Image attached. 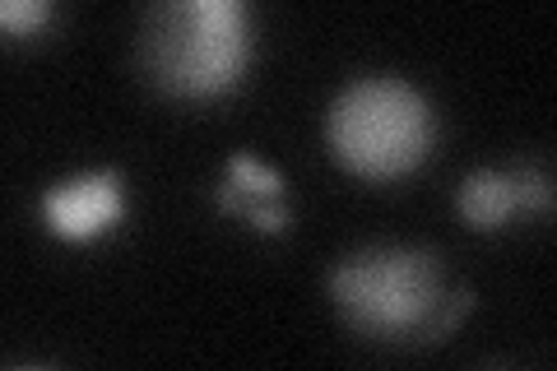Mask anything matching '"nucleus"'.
I'll use <instances>...</instances> for the list:
<instances>
[{
    "mask_svg": "<svg viewBox=\"0 0 557 371\" xmlns=\"http://www.w3.org/2000/svg\"><path fill=\"white\" fill-rule=\"evenodd\" d=\"M325 145L354 176L395 182L428 163L437 145V112L409 79L362 75L330 102Z\"/></svg>",
    "mask_w": 557,
    "mask_h": 371,
    "instance_id": "3",
    "label": "nucleus"
},
{
    "mask_svg": "<svg viewBox=\"0 0 557 371\" xmlns=\"http://www.w3.org/2000/svg\"><path fill=\"white\" fill-rule=\"evenodd\" d=\"M330 297L348 330L381 344L442 339L474 307L469 288H446L442 256L418 246H372L339 260L330 270Z\"/></svg>",
    "mask_w": 557,
    "mask_h": 371,
    "instance_id": "1",
    "label": "nucleus"
},
{
    "mask_svg": "<svg viewBox=\"0 0 557 371\" xmlns=\"http://www.w3.org/2000/svg\"><path fill=\"white\" fill-rule=\"evenodd\" d=\"M47 0H0V33L5 38H38V33L51 24Z\"/></svg>",
    "mask_w": 557,
    "mask_h": 371,
    "instance_id": "7",
    "label": "nucleus"
},
{
    "mask_svg": "<svg viewBox=\"0 0 557 371\" xmlns=\"http://www.w3.org/2000/svg\"><path fill=\"white\" fill-rule=\"evenodd\" d=\"M10 371H51V367H10Z\"/></svg>",
    "mask_w": 557,
    "mask_h": 371,
    "instance_id": "8",
    "label": "nucleus"
},
{
    "mask_svg": "<svg viewBox=\"0 0 557 371\" xmlns=\"http://www.w3.org/2000/svg\"><path fill=\"white\" fill-rule=\"evenodd\" d=\"M460 219L474 227V233H497V227H507V219L516 209H539V214H548L553 205V190H548V176L544 172H493V168H479L469 172L460 182Z\"/></svg>",
    "mask_w": 557,
    "mask_h": 371,
    "instance_id": "5",
    "label": "nucleus"
},
{
    "mask_svg": "<svg viewBox=\"0 0 557 371\" xmlns=\"http://www.w3.org/2000/svg\"><path fill=\"white\" fill-rule=\"evenodd\" d=\"M139 61H145V75L172 98H223L251 65V14L242 0L153 5L139 28Z\"/></svg>",
    "mask_w": 557,
    "mask_h": 371,
    "instance_id": "2",
    "label": "nucleus"
},
{
    "mask_svg": "<svg viewBox=\"0 0 557 371\" xmlns=\"http://www.w3.org/2000/svg\"><path fill=\"white\" fill-rule=\"evenodd\" d=\"M126 219V186L121 172H79L42 190V223L61 242H94Z\"/></svg>",
    "mask_w": 557,
    "mask_h": 371,
    "instance_id": "4",
    "label": "nucleus"
},
{
    "mask_svg": "<svg viewBox=\"0 0 557 371\" xmlns=\"http://www.w3.org/2000/svg\"><path fill=\"white\" fill-rule=\"evenodd\" d=\"M214 200H219L223 214L247 219L256 233H284L293 223V209L284 205V176L251 153L228 158V172H223Z\"/></svg>",
    "mask_w": 557,
    "mask_h": 371,
    "instance_id": "6",
    "label": "nucleus"
}]
</instances>
